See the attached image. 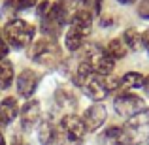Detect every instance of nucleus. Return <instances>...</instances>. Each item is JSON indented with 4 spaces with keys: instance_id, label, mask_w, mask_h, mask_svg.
Masks as SVG:
<instances>
[{
    "instance_id": "a878e982",
    "label": "nucleus",
    "mask_w": 149,
    "mask_h": 145,
    "mask_svg": "<svg viewBox=\"0 0 149 145\" xmlns=\"http://www.w3.org/2000/svg\"><path fill=\"white\" fill-rule=\"evenodd\" d=\"M11 145H29V143H26V142H25L23 138H19V136H15V138H13V142H11Z\"/></svg>"
},
{
    "instance_id": "dca6fc26",
    "label": "nucleus",
    "mask_w": 149,
    "mask_h": 145,
    "mask_svg": "<svg viewBox=\"0 0 149 145\" xmlns=\"http://www.w3.org/2000/svg\"><path fill=\"white\" fill-rule=\"evenodd\" d=\"M38 139L42 145H53L55 142H58V128L49 121L42 123L38 128Z\"/></svg>"
},
{
    "instance_id": "4be33fe9",
    "label": "nucleus",
    "mask_w": 149,
    "mask_h": 145,
    "mask_svg": "<svg viewBox=\"0 0 149 145\" xmlns=\"http://www.w3.org/2000/svg\"><path fill=\"white\" fill-rule=\"evenodd\" d=\"M138 15L143 19H149V0H142L138 4Z\"/></svg>"
},
{
    "instance_id": "4468645a",
    "label": "nucleus",
    "mask_w": 149,
    "mask_h": 145,
    "mask_svg": "<svg viewBox=\"0 0 149 145\" xmlns=\"http://www.w3.org/2000/svg\"><path fill=\"white\" fill-rule=\"evenodd\" d=\"M100 142L102 145H130L127 130L121 126H109L108 130H104V134L100 136Z\"/></svg>"
},
{
    "instance_id": "f8f14e48",
    "label": "nucleus",
    "mask_w": 149,
    "mask_h": 145,
    "mask_svg": "<svg viewBox=\"0 0 149 145\" xmlns=\"http://www.w3.org/2000/svg\"><path fill=\"white\" fill-rule=\"evenodd\" d=\"M21 111V126L25 130H30L38 124L42 115V108H40V102L38 100H29L23 104V108L19 109Z\"/></svg>"
},
{
    "instance_id": "0eeeda50",
    "label": "nucleus",
    "mask_w": 149,
    "mask_h": 145,
    "mask_svg": "<svg viewBox=\"0 0 149 145\" xmlns=\"http://www.w3.org/2000/svg\"><path fill=\"white\" fill-rule=\"evenodd\" d=\"M66 23H68V21H66V13H64V10H62L61 2L51 4L47 13L42 15V28H44V32L47 34L51 40L61 34L62 26H64Z\"/></svg>"
},
{
    "instance_id": "bb28decb",
    "label": "nucleus",
    "mask_w": 149,
    "mask_h": 145,
    "mask_svg": "<svg viewBox=\"0 0 149 145\" xmlns=\"http://www.w3.org/2000/svg\"><path fill=\"white\" fill-rule=\"evenodd\" d=\"M143 89H146V92L149 94V76L146 77V81H143Z\"/></svg>"
},
{
    "instance_id": "b1692460",
    "label": "nucleus",
    "mask_w": 149,
    "mask_h": 145,
    "mask_svg": "<svg viewBox=\"0 0 149 145\" xmlns=\"http://www.w3.org/2000/svg\"><path fill=\"white\" fill-rule=\"evenodd\" d=\"M8 49H10V47H8V44L2 40V38H0V60H2V58L8 55Z\"/></svg>"
},
{
    "instance_id": "7ed1b4c3",
    "label": "nucleus",
    "mask_w": 149,
    "mask_h": 145,
    "mask_svg": "<svg viewBox=\"0 0 149 145\" xmlns=\"http://www.w3.org/2000/svg\"><path fill=\"white\" fill-rule=\"evenodd\" d=\"M85 134H87V128H85L81 117L74 115H64L58 123V142L64 145H79L83 142Z\"/></svg>"
},
{
    "instance_id": "20e7f679",
    "label": "nucleus",
    "mask_w": 149,
    "mask_h": 145,
    "mask_svg": "<svg viewBox=\"0 0 149 145\" xmlns=\"http://www.w3.org/2000/svg\"><path fill=\"white\" fill-rule=\"evenodd\" d=\"M83 62L95 74L104 76V77H108L109 74L113 72V66H115V60L108 55V51H106L104 47H100V45H96V44H91L87 47L85 57H83Z\"/></svg>"
},
{
    "instance_id": "39448f33",
    "label": "nucleus",
    "mask_w": 149,
    "mask_h": 145,
    "mask_svg": "<svg viewBox=\"0 0 149 145\" xmlns=\"http://www.w3.org/2000/svg\"><path fill=\"white\" fill-rule=\"evenodd\" d=\"M30 58L42 66H55L61 60V47L55 44L51 38L38 40L30 47Z\"/></svg>"
},
{
    "instance_id": "412c9836",
    "label": "nucleus",
    "mask_w": 149,
    "mask_h": 145,
    "mask_svg": "<svg viewBox=\"0 0 149 145\" xmlns=\"http://www.w3.org/2000/svg\"><path fill=\"white\" fill-rule=\"evenodd\" d=\"M11 81H13V70H11V66L8 64V62H2L0 64V89H8L11 85Z\"/></svg>"
},
{
    "instance_id": "1a4fd4ad",
    "label": "nucleus",
    "mask_w": 149,
    "mask_h": 145,
    "mask_svg": "<svg viewBox=\"0 0 149 145\" xmlns=\"http://www.w3.org/2000/svg\"><path fill=\"white\" fill-rule=\"evenodd\" d=\"M91 32V25H70L68 32L64 36V45L68 51H77L83 45L85 38Z\"/></svg>"
},
{
    "instance_id": "a211bd4d",
    "label": "nucleus",
    "mask_w": 149,
    "mask_h": 145,
    "mask_svg": "<svg viewBox=\"0 0 149 145\" xmlns=\"http://www.w3.org/2000/svg\"><path fill=\"white\" fill-rule=\"evenodd\" d=\"M143 81H146V77H143L142 74L128 72V74H125V76L121 77L119 87L121 89H140V87H143Z\"/></svg>"
},
{
    "instance_id": "aec40b11",
    "label": "nucleus",
    "mask_w": 149,
    "mask_h": 145,
    "mask_svg": "<svg viewBox=\"0 0 149 145\" xmlns=\"http://www.w3.org/2000/svg\"><path fill=\"white\" fill-rule=\"evenodd\" d=\"M123 42H125V45H127L128 49L136 51V49H140V44H142V34H140L136 28H128L127 32L123 34Z\"/></svg>"
},
{
    "instance_id": "2eb2a0df",
    "label": "nucleus",
    "mask_w": 149,
    "mask_h": 145,
    "mask_svg": "<svg viewBox=\"0 0 149 145\" xmlns=\"http://www.w3.org/2000/svg\"><path fill=\"white\" fill-rule=\"evenodd\" d=\"M19 113V105H17V100L15 98H4L0 102V128L2 126H8L11 121L17 117Z\"/></svg>"
},
{
    "instance_id": "ddd939ff",
    "label": "nucleus",
    "mask_w": 149,
    "mask_h": 145,
    "mask_svg": "<svg viewBox=\"0 0 149 145\" xmlns=\"http://www.w3.org/2000/svg\"><path fill=\"white\" fill-rule=\"evenodd\" d=\"M61 6L66 13V21L68 23L74 15L81 13V11H93L95 13V0H62Z\"/></svg>"
},
{
    "instance_id": "f03ea898",
    "label": "nucleus",
    "mask_w": 149,
    "mask_h": 145,
    "mask_svg": "<svg viewBox=\"0 0 149 145\" xmlns=\"http://www.w3.org/2000/svg\"><path fill=\"white\" fill-rule=\"evenodd\" d=\"M34 34H36V28L23 19H11L4 26V42L8 44V47L13 49L26 47L32 42Z\"/></svg>"
},
{
    "instance_id": "f3484780",
    "label": "nucleus",
    "mask_w": 149,
    "mask_h": 145,
    "mask_svg": "<svg viewBox=\"0 0 149 145\" xmlns=\"http://www.w3.org/2000/svg\"><path fill=\"white\" fill-rule=\"evenodd\" d=\"M55 100H57V104L61 105L62 109H66V111H68L66 115H70V111H72V109L76 108V104H77L74 92H70L68 89H58L57 94H55Z\"/></svg>"
},
{
    "instance_id": "9b49d317",
    "label": "nucleus",
    "mask_w": 149,
    "mask_h": 145,
    "mask_svg": "<svg viewBox=\"0 0 149 145\" xmlns=\"http://www.w3.org/2000/svg\"><path fill=\"white\" fill-rule=\"evenodd\" d=\"M81 121H83L85 128H87L89 132L98 130L102 124H104V121H106V108L102 104H93L91 108L85 109Z\"/></svg>"
},
{
    "instance_id": "393cba45",
    "label": "nucleus",
    "mask_w": 149,
    "mask_h": 145,
    "mask_svg": "<svg viewBox=\"0 0 149 145\" xmlns=\"http://www.w3.org/2000/svg\"><path fill=\"white\" fill-rule=\"evenodd\" d=\"M142 44H143V47H146V51L149 53V30H146V32L142 34Z\"/></svg>"
},
{
    "instance_id": "9d476101",
    "label": "nucleus",
    "mask_w": 149,
    "mask_h": 145,
    "mask_svg": "<svg viewBox=\"0 0 149 145\" xmlns=\"http://www.w3.org/2000/svg\"><path fill=\"white\" fill-rule=\"evenodd\" d=\"M40 83V76L32 70H23L17 76V94L23 98H29L34 94V91L38 89Z\"/></svg>"
},
{
    "instance_id": "5701e85b",
    "label": "nucleus",
    "mask_w": 149,
    "mask_h": 145,
    "mask_svg": "<svg viewBox=\"0 0 149 145\" xmlns=\"http://www.w3.org/2000/svg\"><path fill=\"white\" fill-rule=\"evenodd\" d=\"M34 4H36V0H15L13 8H17V10H26V8H32Z\"/></svg>"
},
{
    "instance_id": "423d86ee",
    "label": "nucleus",
    "mask_w": 149,
    "mask_h": 145,
    "mask_svg": "<svg viewBox=\"0 0 149 145\" xmlns=\"http://www.w3.org/2000/svg\"><path fill=\"white\" fill-rule=\"evenodd\" d=\"M130 139V145H140L143 143V139L149 136V109H142L140 113H136L134 117L127 121L125 126Z\"/></svg>"
},
{
    "instance_id": "6ab92c4d",
    "label": "nucleus",
    "mask_w": 149,
    "mask_h": 145,
    "mask_svg": "<svg viewBox=\"0 0 149 145\" xmlns=\"http://www.w3.org/2000/svg\"><path fill=\"white\" fill-rule=\"evenodd\" d=\"M106 51H108V55L113 58V60H117V58H123L125 55H127L128 47L125 45L123 38H115V40H111L108 44V47H106Z\"/></svg>"
},
{
    "instance_id": "cd10ccee",
    "label": "nucleus",
    "mask_w": 149,
    "mask_h": 145,
    "mask_svg": "<svg viewBox=\"0 0 149 145\" xmlns=\"http://www.w3.org/2000/svg\"><path fill=\"white\" fill-rule=\"evenodd\" d=\"M117 2H121V4H132V2H136V0H117Z\"/></svg>"
},
{
    "instance_id": "f257e3e1",
    "label": "nucleus",
    "mask_w": 149,
    "mask_h": 145,
    "mask_svg": "<svg viewBox=\"0 0 149 145\" xmlns=\"http://www.w3.org/2000/svg\"><path fill=\"white\" fill-rule=\"evenodd\" d=\"M74 83L76 87H79L91 100L100 102L109 94V87H108V77L98 76L89 68L85 62H81L77 66L76 74H74Z\"/></svg>"
},
{
    "instance_id": "6e6552de",
    "label": "nucleus",
    "mask_w": 149,
    "mask_h": 145,
    "mask_svg": "<svg viewBox=\"0 0 149 145\" xmlns=\"http://www.w3.org/2000/svg\"><path fill=\"white\" fill-rule=\"evenodd\" d=\"M113 108H115V111L119 113L121 117H128V119H130L136 113H140L142 109H146V105H143V100L140 96L130 94V92H123V94H119L115 98Z\"/></svg>"
},
{
    "instance_id": "c85d7f7f",
    "label": "nucleus",
    "mask_w": 149,
    "mask_h": 145,
    "mask_svg": "<svg viewBox=\"0 0 149 145\" xmlns=\"http://www.w3.org/2000/svg\"><path fill=\"white\" fill-rule=\"evenodd\" d=\"M0 145H6V139H4V136L0 134Z\"/></svg>"
}]
</instances>
